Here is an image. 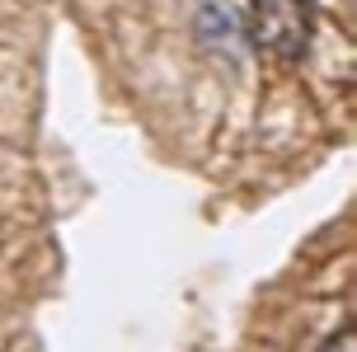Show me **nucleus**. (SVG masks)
<instances>
[{"instance_id": "f03ea898", "label": "nucleus", "mask_w": 357, "mask_h": 352, "mask_svg": "<svg viewBox=\"0 0 357 352\" xmlns=\"http://www.w3.org/2000/svg\"><path fill=\"white\" fill-rule=\"evenodd\" d=\"M320 352H357V334H353V324H343L339 334H329Z\"/></svg>"}, {"instance_id": "f257e3e1", "label": "nucleus", "mask_w": 357, "mask_h": 352, "mask_svg": "<svg viewBox=\"0 0 357 352\" xmlns=\"http://www.w3.org/2000/svg\"><path fill=\"white\" fill-rule=\"evenodd\" d=\"M315 33V5L310 0H250V38L254 47L296 61Z\"/></svg>"}]
</instances>
